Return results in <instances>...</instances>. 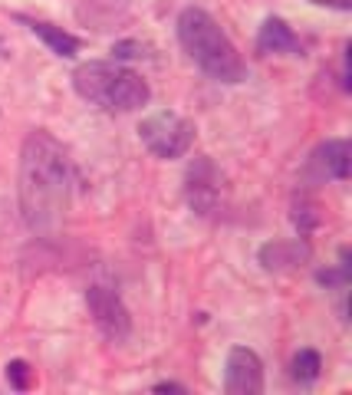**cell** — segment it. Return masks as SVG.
Returning <instances> with one entry per match:
<instances>
[{
    "mask_svg": "<svg viewBox=\"0 0 352 395\" xmlns=\"http://www.w3.org/2000/svg\"><path fill=\"white\" fill-rule=\"evenodd\" d=\"M112 56H116V60H139V56H145V46H142V43H132V40H122L112 46Z\"/></svg>",
    "mask_w": 352,
    "mask_h": 395,
    "instance_id": "cell-14",
    "label": "cell"
},
{
    "mask_svg": "<svg viewBox=\"0 0 352 395\" xmlns=\"http://www.w3.org/2000/svg\"><path fill=\"white\" fill-rule=\"evenodd\" d=\"M73 89L79 99L106 112H135L149 106L151 89L139 73H132L126 66L109 63V60H89L73 69Z\"/></svg>",
    "mask_w": 352,
    "mask_h": 395,
    "instance_id": "cell-3",
    "label": "cell"
},
{
    "mask_svg": "<svg viewBox=\"0 0 352 395\" xmlns=\"http://www.w3.org/2000/svg\"><path fill=\"white\" fill-rule=\"evenodd\" d=\"M69 159L63 145L43 132L33 128L20 145V214L23 225L40 237H56L69 214Z\"/></svg>",
    "mask_w": 352,
    "mask_h": 395,
    "instance_id": "cell-1",
    "label": "cell"
},
{
    "mask_svg": "<svg viewBox=\"0 0 352 395\" xmlns=\"http://www.w3.org/2000/svg\"><path fill=\"white\" fill-rule=\"evenodd\" d=\"M316 7H332V11H352V0H310Z\"/></svg>",
    "mask_w": 352,
    "mask_h": 395,
    "instance_id": "cell-15",
    "label": "cell"
},
{
    "mask_svg": "<svg viewBox=\"0 0 352 395\" xmlns=\"http://www.w3.org/2000/svg\"><path fill=\"white\" fill-rule=\"evenodd\" d=\"M313 165H320L326 178L346 182L352 171V145L346 139H330L313 152Z\"/></svg>",
    "mask_w": 352,
    "mask_h": 395,
    "instance_id": "cell-9",
    "label": "cell"
},
{
    "mask_svg": "<svg viewBox=\"0 0 352 395\" xmlns=\"http://www.w3.org/2000/svg\"><path fill=\"white\" fill-rule=\"evenodd\" d=\"M320 369H323V359L316 349H299V353L293 356V375H297L299 382L320 379Z\"/></svg>",
    "mask_w": 352,
    "mask_h": 395,
    "instance_id": "cell-12",
    "label": "cell"
},
{
    "mask_svg": "<svg viewBox=\"0 0 352 395\" xmlns=\"http://www.w3.org/2000/svg\"><path fill=\"white\" fill-rule=\"evenodd\" d=\"M194 128L191 119L178 116V112H155L139 126V139L145 142V149L158 159H182L194 149Z\"/></svg>",
    "mask_w": 352,
    "mask_h": 395,
    "instance_id": "cell-4",
    "label": "cell"
},
{
    "mask_svg": "<svg viewBox=\"0 0 352 395\" xmlns=\"http://www.w3.org/2000/svg\"><path fill=\"white\" fill-rule=\"evenodd\" d=\"M155 392H184V385H175V382H158Z\"/></svg>",
    "mask_w": 352,
    "mask_h": 395,
    "instance_id": "cell-16",
    "label": "cell"
},
{
    "mask_svg": "<svg viewBox=\"0 0 352 395\" xmlns=\"http://www.w3.org/2000/svg\"><path fill=\"white\" fill-rule=\"evenodd\" d=\"M7 382H11L17 392H27V389H30V366L23 363V359L7 363Z\"/></svg>",
    "mask_w": 352,
    "mask_h": 395,
    "instance_id": "cell-13",
    "label": "cell"
},
{
    "mask_svg": "<svg viewBox=\"0 0 352 395\" xmlns=\"http://www.w3.org/2000/svg\"><path fill=\"white\" fill-rule=\"evenodd\" d=\"M30 23V30L40 36L50 50H53L56 56H63V60H69V56L79 53V40H76L73 33H66L63 27H53V23H43V20H27Z\"/></svg>",
    "mask_w": 352,
    "mask_h": 395,
    "instance_id": "cell-11",
    "label": "cell"
},
{
    "mask_svg": "<svg viewBox=\"0 0 352 395\" xmlns=\"http://www.w3.org/2000/svg\"><path fill=\"white\" fill-rule=\"evenodd\" d=\"M86 307H89L93 320H96V326L102 330L106 340H112V342L128 340V333H132V316H128L126 303H122V297H119L116 290L102 287V283L89 287L86 290Z\"/></svg>",
    "mask_w": 352,
    "mask_h": 395,
    "instance_id": "cell-5",
    "label": "cell"
},
{
    "mask_svg": "<svg viewBox=\"0 0 352 395\" xmlns=\"http://www.w3.org/2000/svg\"><path fill=\"white\" fill-rule=\"evenodd\" d=\"M257 50L260 53H297L299 43L280 17H267L260 27V36H257Z\"/></svg>",
    "mask_w": 352,
    "mask_h": 395,
    "instance_id": "cell-10",
    "label": "cell"
},
{
    "mask_svg": "<svg viewBox=\"0 0 352 395\" xmlns=\"http://www.w3.org/2000/svg\"><path fill=\"white\" fill-rule=\"evenodd\" d=\"M178 40H182L184 53L191 56V63L201 69L204 76H211L214 83H244L247 79V63L237 53V46L231 43L217 20L201 7H188L178 17Z\"/></svg>",
    "mask_w": 352,
    "mask_h": 395,
    "instance_id": "cell-2",
    "label": "cell"
},
{
    "mask_svg": "<svg viewBox=\"0 0 352 395\" xmlns=\"http://www.w3.org/2000/svg\"><path fill=\"white\" fill-rule=\"evenodd\" d=\"M306 260H310V247L299 237H293V241H270V244L260 247V264H264V270H273V274L297 270Z\"/></svg>",
    "mask_w": 352,
    "mask_h": 395,
    "instance_id": "cell-8",
    "label": "cell"
},
{
    "mask_svg": "<svg viewBox=\"0 0 352 395\" xmlns=\"http://www.w3.org/2000/svg\"><path fill=\"white\" fill-rule=\"evenodd\" d=\"M184 198L191 204V211L198 214H211L217 211L221 201V171L208 155L191 161V168L184 175Z\"/></svg>",
    "mask_w": 352,
    "mask_h": 395,
    "instance_id": "cell-6",
    "label": "cell"
},
{
    "mask_svg": "<svg viewBox=\"0 0 352 395\" xmlns=\"http://www.w3.org/2000/svg\"><path fill=\"white\" fill-rule=\"evenodd\" d=\"M224 392L227 395H260L264 392V363L254 349L234 346L224 366Z\"/></svg>",
    "mask_w": 352,
    "mask_h": 395,
    "instance_id": "cell-7",
    "label": "cell"
}]
</instances>
